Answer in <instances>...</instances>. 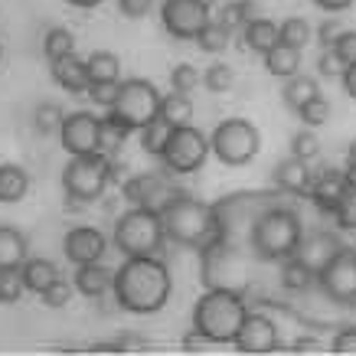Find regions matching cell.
Returning <instances> with one entry per match:
<instances>
[{
    "label": "cell",
    "instance_id": "cell-22",
    "mask_svg": "<svg viewBox=\"0 0 356 356\" xmlns=\"http://www.w3.org/2000/svg\"><path fill=\"white\" fill-rule=\"evenodd\" d=\"M76 291L88 301H98V298H105L111 291V284H115V271L108 265H102V261H88V265H79L76 271Z\"/></svg>",
    "mask_w": 356,
    "mask_h": 356
},
{
    "label": "cell",
    "instance_id": "cell-15",
    "mask_svg": "<svg viewBox=\"0 0 356 356\" xmlns=\"http://www.w3.org/2000/svg\"><path fill=\"white\" fill-rule=\"evenodd\" d=\"M98 140H102V118H95L92 111L65 115L63 128H59V144H63V151L69 157L98 151Z\"/></svg>",
    "mask_w": 356,
    "mask_h": 356
},
{
    "label": "cell",
    "instance_id": "cell-7",
    "mask_svg": "<svg viewBox=\"0 0 356 356\" xmlns=\"http://www.w3.org/2000/svg\"><path fill=\"white\" fill-rule=\"evenodd\" d=\"M111 242H115V248L124 259H131V255H161L163 242H167L161 209H151V206H131V209H124L118 216V222H115Z\"/></svg>",
    "mask_w": 356,
    "mask_h": 356
},
{
    "label": "cell",
    "instance_id": "cell-51",
    "mask_svg": "<svg viewBox=\"0 0 356 356\" xmlns=\"http://www.w3.org/2000/svg\"><path fill=\"white\" fill-rule=\"evenodd\" d=\"M180 346H184V353H203L206 346H209V337H203L200 334V330H190V334L184 337V340H180Z\"/></svg>",
    "mask_w": 356,
    "mask_h": 356
},
{
    "label": "cell",
    "instance_id": "cell-54",
    "mask_svg": "<svg viewBox=\"0 0 356 356\" xmlns=\"http://www.w3.org/2000/svg\"><path fill=\"white\" fill-rule=\"evenodd\" d=\"M321 10H327V13H343V10H350L356 0H314Z\"/></svg>",
    "mask_w": 356,
    "mask_h": 356
},
{
    "label": "cell",
    "instance_id": "cell-59",
    "mask_svg": "<svg viewBox=\"0 0 356 356\" xmlns=\"http://www.w3.org/2000/svg\"><path fill=\"white\" fill-rule=\"evenodd\" d=\"M0 59H3V46H0Z\"/></svg>",
    "mask_w": 356,
    "mask_h": 356
},
{
    "label": "cell",
    "instance_id": "cell-24",
    "mask_svg": "<svg viewBox=\"0 0 356 356\" xmlns=\"http://www.w3.org/2000/svg\"><path fill=\"white\" fill-rule=\"evenodd\" d=\"M317 284V271H311L298 255L281 261V291L288 294H307Z\"/></svg>",
    "mask_w": 356,
    "mask_h": 356
},
{
    "label": "cell",
    "instance_id": "cell-45",
    "mask_svg": "<svg viewBox=\"0 0 356 356\" xmlns=\"http://www.w3.org/2000/svg\"><path fill=\"white\" fill-rule=\"evenodd\" d=\"M118 92H121V79H118V82H92L86 95L92 98V102H95L98 108H105V111H108L111 105H115V98H118Z\"/></svg>",
    "mask_w": 356,
    "mask_h": 356
},
{
    "label": "cell",
    "instance_id": "cell-55",
    "mask_svg": "<svg viewBox=\"0 0 356 356\" xmlns=\"http://www.w3.org/2000/svg\"><path fill=\"white\" fill-rule=\"evenodd\" d=\"M118 340H121V346H124V353H128V350H147V346H151V340L134 337V334H121Z\"/></svg>",
    "mask_w": 356,
    "mask_h": 356
},
{
    "label": "cell",
    "instance_id": "cell-6",
    "mask_svg": "<svg viewBox=\"0 0 356 356\" xmlns=\"http://www.w3.org/2000/svg\"><path fill=\"white\" fill-rule=\"evenodd\" d=\"M248 314L245 294L236 291H206L193 307V327L209 343H232Z\"/></svg>",
    "mask_w": 356,
    "mask_h": 356
},
{
    "label": "cell",
    "instance_id": "cell-38",
    "mask_svg": "<svg viewBox=\"0 0 356 356\" xmlns=\"http://www.w3.org/2000/svg\"><path fill=\"white\" fill-rule=\"evenodd\" d=\"M65 121V111L56 105V102H40L36 105V111H33V128L40 131V134H59V128H63Z\"/></svg>",
    "mask_w": 356,
    "mask_h": 356
},
{
    "label": "cell",
    "instance_id": "cell-57",
    "mask_svg": "<svg viewBox=\"0 0 356 356\" xmlns=\"http://www.w3.org/2000/svg\"><path fill=\"white\" fill-rule=\"evenodd\" d=\"M346 180H350V186H353V193H356V163H346Z\"/></svg>",
    "mask_w": 356,
    "mask_h": 356
},
{
    "label": "cell",
    "instance_id": "cell-56",
    "mask_svg": "<svg viewBox=\"0 0 356 356\" xmlns=\"http://www.w3.org/2000/svg\"><path fill=\"white\" fill-rule=\"evenodd\" d=\"M69 7H79V10H92V7H98V3H105V0H65Z\"/></svg>",
    "mask_w": 356,
    "mask_h": 356
},
{
    "label": "cell",
    "instance_id": "cell-3",
    "mask_svg": "<svg viewBox=\"0 0 356 356\" xmlns=\"http://www.w3.org/2000/svg\"><path fill=\"white\" fill-rule=\"evenodd\" d=\"M301 238H304V226L301 216H298V206H294V200H284V203L271 206L268 213L255 222L252 255L259 261H284L298 252Z\"/></svg>",
    "mask_w": 356,
    "mask_h": 356
},
{
    "label": "cell",
    "instance_id": "cell-12",
    "mask_svg": "<svg viewBox=\"0 0 356 356\" xmlns=\"http://www.w3.org/2000/svg\"><path fill=\"white\" fill-rule=\"evenodd\" d=\"M317 288L340 307H356V252L340 248L324 268L317 271Z\"/></svg>",
    "mask_w": 356,
    "mask_h": 356
},
{
    "label": "cell",
    "instance_id": "cell-1",
    "mask_svg": "<svg viewBox=\"0 0 356 356\" xmlns=\"http://www.w3.org/2000/svg\"><path fill=\"white\" fill-rule=\"evenodd\" d=\"M173 291L170 268L161 255H131L115 268V304L128 314H157L167 307Z\"/></svg>",
    "mask_w": 356,
    "mask_h": 356
},
{
    "label": "cell",
    "instance_id": "cell-19",
    "mask_svg": "<svg viewBox=\"0 0 356 356\" xmlns=\"http://www.w3.org/2000/svg\"><path fill=\"white\" fill-rule=\"evenodd\" d=\"M343 248V242H340V236L337 232H304V238H301V245H298V259L307 265L311 271H321L327 265V261L334 259L337 252Z\"/></svg>",
    "mask_w": 356,
    "mask_h": 356
},
{
    "label": "cell",
    "instance_id": "cell-31",
    "mask_svg": "<svg viewBox=\"0 0 356 356\" xmlns=\"http://www.w3.org/2000/svg\"><path fill=\"white\" fill-rule=\"evenodd\" d=\"M314 95H321V86H317V79L311 76H291L284 79V86H281V98H284V105L291 111H298L304 105V102H311Z\"/></svg>",
    "mask_w": 356,
    "mask_h": 356
},
{
    "label": "cell",
    "instance_id": "cell-44",
    "mask_svg": "<svg viewBox=\"0 0 356 356\" xmlns=\"http://www.w3.org/2000/svg\"><path fill=\"white\" fill-rule=\"evenodd\" d=\"M72 291H76V284H69V281L56 278L53 284H49V288L40 294V301H43L46 307H53V311H63L65 304H69V298H72Z\"/></svg>",
    "mask_w": 356,
    "mask_h": 356
},
{
    "label": "cell",
    "instance_id": "cell-4",
    "mask_svg": "<svg viewBox=\"0 0 356 356\" xmlns=\"http://www.w3.org/2000/svg\"><path fill=\"white\" fill-rule=\"evenodd\" d=\"M252 252L236 248L213 238L209 245L200 248V278H203L206 291H236V294H248L252 288Z\"/></svg>",
    "mask_w": 356,
    "mask_h": 356
},
{
    "label": "cell",
    "instance_id": "cell-28",
    "mask_svg": "<svg viewBox=\"0 0 356 356\" xmlns=\"http://www.w3.org/2000/svg\"><path fill=\"white\" fill-rule=\"evenodd\" d=\"M20 275H23V284L26 291L33 294H43L56 278H59V268H56L53 259H26L20 265Z\"/></svg>",
    "mask_w": 356,
    "mask_h": 356
},
{
    "label": "cell",
    "instance_id": "cell-10",
    "mask_svg": "<svg viewBox=\"0 0 356 356\" xmlns=\"http://www.w3.org/2000/svg\"><path fill=\"white\" fill-rule=\"evenodd\" d=\"M161 92L151 79H124L121 92L115 98V105L108 108V115L115 121H121L124 128L140 131L147 121H154L161 115Z\"/></svg>",
    "mask_w": 356,
    "mask_h": 356
},
{
    "label": "cell",
    "instance_id": "cell-17",
    "mask_svg": "<svg viewBox=\"0 0 356 356\" xmlns=\"http://www.w3.org/2000/svg\"><path fill=\"white\" fill-rule=\"evenodd\" d=\"M121 193H124V200H128L131 206H151V209H163L173 196L180 193V190H173V186L163 180L161 173H138V177H128V180H124Z\"/></svg>",
    "mask_w": 356,
    "mask_h": 356
},
{
    "label": "cell",
    "instance_id": "cell-25",
    "mask_svg": "<svg viewBox=\"0 0 356 356\" xmlns=\"http://www.w3.org/2000/svg\"><path fill=\"white\" fill-rule=\"evenodd\" d=\"M30 193V173L20 163H0V203H20Z\"/></svg>",
    "mask_w": 356,
    "mask_h": 356
},
{
    "label": "cell",
    "instance_id": "cell-46",
    "mask_svg": "<svg viewBox=\"0 0 356 356\" xmlns=\"http://www.w3.org/2000/svg\"><path fill=\"white\" fill-rule=\"evenodd\" d=\"M343 30H346V26L340 23V17H337V13H330V17H327L317 30H314V40L321 43V49H330V46L337 43V36H340Z\"/></svg>",
    "mask_w": 356,
    "mask_h": 356
},
{
    "label": "cell",
    "instance_id": "cell-48",
    "mask_svg": "<svg viewBox=\"0 0 356 356\" xmlns=\"http://www.w3.org/2000/svg\"><path fill=\"white\" fill-rule=\"evenodd\" d=\"M330 353H340V356H356V327H340L330 340Z\"/></svg>",
    "mask_w": 356,
    "mask_h": 356
},
{
    "label": "cell",
    "instance_id": "cell-20",
    "mask_svg": "<svg viewBox=\"0 0 356 356\" xmlns=\"http://www.w3.org/2000/svg\"><path fill=\"white\" fill-rule=\"evenodd\" d=\"M49 72H53L56 86L65 88L69 95H86L88 86H92V79H88V65L86 59H79L76 53L63 56V59H56L49 63Z\"/></svg>",
    "mask_w": 356,
    "mask_h": 356
},
{
    "label": "cell",
    "instance_id": "cell-52",
    "mask_svg": "<svg viewBox=\"0 0 356 356\" xmlns=\"http://www.w3.org/2000/svg\"><path fill=\"white\" fill-rule=\"evenodd\" d=\"M281 350H291V353H317V350H321V340H317V337H298L294 343L281 346Z\"/></svg>",
    "mask_w": 356,
    "mask_h": 356
},
{
    "label": "cell",
    "instance_id": "cell-5",
    "mask_svg": "<svg viewBox=\"0 0 356 356\" xmlns=\"http://www.w3.org/2000/svg\"><path fill=\"white\" fill-rule=\"evenodd\" d=\"M163 232L170 242L184 248H200L209 245L216 238V209L213 203H203L190 193H177L170 203L161 209Z\"/></svg>",
    "mask_w": 356,
    "mask_h": 356
},
{
    "label": "cell",
    "instance_id": "cell-11",
    "mask_svg": "<svg viewBox=\"0 0 356 356\" xmlns=\"http://www.w3.org/2000/svg\"><path fill=\"white\" fill-rule=\"evenodd\" d=\"M206 157H209V138L200 128H193V124H180V128L170 131L167 147L161 154V163L170 173L190 177V173L203 170Z\"/></svg>",
    "mask_w": 356,
    "mask_h": 356
},
{
    "label": "cell",
    "instance_id": "cell-32",
    "mask_svg": "<svg viewBox=\"0 0 356 356\" xmlns=\"http://www.w3.org/2000/svg\"><path fill=\"white\" fill-rule=\"evenodd\" d=\"M86 65L92 82H118L121 79V59L111 49H95L92 56H86Z\"/></svg>",
    "mask_w": 356,
    "mask_h": 356
},
{
    "label": "cell",
    "instance_id": "cell-41",
    "mask_svg": "<svg viewBox=\"0 0 356 356\" xmlns=\"http://www.w3.org/2000/svg\"><path fill=\"white\" fill-rule=\"evenodd\" d=\"M291 157H298V161H307V163L321 157V138L314 134V128H301L291 138Z\"/></svg>",
    "mask_w": 356,
    "mask_h": 356
},
{
    "label": "cell",
    "instance_id": "cell-29",
    "mask_svg": "<svg viewBox=\"0 0 356 356\" xmlns=\"http://www.w3.org/2000/svg\"><path fill=\"white\" fill-rule=\"evenodd\" d=\"M265 69H268V76L275 79H291L301 72V49H294V46H271L268 53H265Z\"/></svg>",
    "mask_w": 356,
    "mask_h": 356
},
{
    "label": "cell",
    "instance_id": "cell-47",
    "mask_svg": "<svg viewBox=\"0 0 356 356\" xmlns=\"http://www.w3.org/2000/svg\"><path fill=\"white\" fill-rule=\"evenodd\" d=\"M343 69H346V63L340 59V53H337L334 46H330V49H324V53H321V59H317V72H321L324 79H340V76H343Z\"/></svg>",
    "mask_w": 356,
    "mask_h": 356
},
{
    "label": "cell",
    "instance_id": "cell-23",
    "mask_svg": "<svg viewBox=\"0 0 356 356\" xmlns=\"http://www.w3.org/2000/svg\"><path fill=\"white\" fill-rule=\"evenodd\" d=\"M278 23H271L268 17H255L252 23L242 26V46L252 49V53H268L271 46H278Z\"/></svg>",
    "mask_w": 356,
    "mask_h": 356
},
{
    "label": "cell",
    "instance_id": "cell-37",
    "mask_svg": "<svg viewBox=\"0 0 356 356\" xmlns=\"http://www.w3.org/2000/svg\"><path fill=\"white\" fill-rule=\"evenodd\" d=\"M229 43H232V33L226 30V26H219L216 20H209L206 23V30L196 36V46L203 49L206 56H219V53H226Z\"/></svg>",
    "mask_w": 356,
    "mask_h": 356
},
{
    "label": "cell",
    "instance_id": "cell-42",
    "mask_svg": "<svg viewBox=\"0 0 356 356\" xmlns=\"http://www.w3.org/2000/svg\"><path fill=\"white\" fill-rule=\"evenodd\" d=\"M200 82H203V76H200L190 63H180V65H173V69H170V88H173V92L193 95L196 88H200Z\"/></svg>",
    "mask_w": 356,
    "mask_h": 356
},
{
    "label": "cell",
    "instance_id": "cell-40",
    "mask_svg": "<svg viewBox=\"0 0 356 356\" xmlns=\"http://www.w3.org/2000/svg\"><path fill=\"white\" fill-rule=\"evenodd\" d=\"M232 82H236V72H232V65H226V63H213L203 72V88H206V92H213V95L229 92V88H232Z\"/></svg>",
    "mask_w": 356,
    "mask_h": 356
},
{
    "label": "cell",
    "instance_id": "cell-8",
    "mask_svg": "<svg viewBox=\"0 0 356 356\" xmlns=\"http://www.w3.org/2000/svg\"><path fill=\"white\" fill-rule=\"evenodd\" d=\"M111 161L108 154L92 151V154H76L69 157V163L63 167V190L65 200H79V203H95L102 200V193L108 190L111 177Z\"/></svg>",
    "mask_w": 356,
    "mask_h": 356
},
{
    "label": "cell",
    "instance_id": "cell-18",
    "mask_svg": "<svg viewBox=\"0 0 356 356\" xmlns=\"http://www.w3.org/2000/svg\"><path fill=\"white\" fill-rule=\"evenodd\" d=\"M108 252V238L102 229H92V226H76L69 229L63 236V255L72 265H88V261H102Z\"/></svg>",
    "mask_w": 356,
    "mask_h": 356
},
{
    "label": "cell",
    "instance_id": "cell-9",
    "mask_svg": "<svg viewBox=\"0 0 356 356\" xmlns=\"http://www.w3.org/2000/svg\"><path fill=\"white\" fill-rule=\"evenodd\" d=\"M209 151L216 154V161L226 163V167H245L261 151V134L252 121L226 118L219 121L216 131L209 134Z\"/></svg>",
    "mask_w": 356,
    "mask_h": 356
},
{
    "label": "cell",
    "instance_id": "cell-35",
    "mask_svg": "<svg viewBox=\"0 0 356 356\" xmlns=\"http://www.w3.org/2000/svg\"><path fill=\"white\" fill-rule=\"evenodd\" d=\"M43 53L49 63H56V59H63V56L76 53V33L65 30V26H53V30L43 36Z\"/></svg>",
    "mask_w": 356,
    "mask_h": 356
},
{
    "label": "cell",
    "instance_id": "cell-26",
    "mask_svg": "<svg viewBox=\"0 0 356 356\" xmlns=\"http://www.w3.org/2000/svg\"><path fill=\"white\" fill-rule=\"evenodd\" d=\"M26 248H30V242H26V236L20 229L0 226V271L20 268L26 261Z\"/></svg>",
    "mask_w": 356,
    "mask_h": 356
},
{
    "label": "cell",
    "instance_id": "cell-43",
    "mask_svg": "<svg viewBox=\"0 0 356 356\" xmlns=\"http://www.w3.org/2000/svg\"><path fill=\"white\" fill-rule=\"evenodd\" d=\"M26 291V284H23V275L20 268H7L0 271V304H17Z\"/></svg>",
    "mask_w": 356,
    "mask_h": 356
},
{
    "label": "cell",
    "instance_id": "cell-33",
    "mask_svg": "<svg viewBox=\"0 0 356 356\" xmlns=\"http://www.w3.org/2000/svg\"><path fill=\"white\" fill-rule=\"evenodd\" d=\"M170 131H173V128L161 118V115H157L154 121H147V124L138 131V134H140V151L147 154V157H161L163 147H167V138H170Z\"/></svg>",
    "mask_w": 356,
    "mask_h": 356
},
{
    "label": "cell",
    "instance_id": "cell-50",
    "mask_svg": "<svg viewBox=\"0 0 356 356\" xmlns=\"http://www.w3.org/2000/svg\"><path fill=\"white\" fill-rule=\"evenodd\" d=\"M334 49L340 53V59H343L346 65L356 63V30H343V33H340V36H337V43H334Z\"/></svg>",
    "mask_w": 356,
    "mask_h": 356
},
{
    "label": "cell",
    "instance_id": "cell-53",
    "mask_svg": "<svg viewBox=\"0 0 356 356\" xmlns=\"http://www.w3.org/2000/svg\"><path fill=\"white\" fill-rule=\"evenodd\" d=\"M340 82H343V92L356 102V63H350L343 69V76H340Z\"/></svg>",
    "mask_w": 356,
    "mask_h": 356
},
{
    "label": "cell",
    "instance_id": "cell-39",
    "mask_svg": "<svg viewBox=\"0 0 356 356\" xmlns=\"http://www.w3.org/2000/svg\"><path fill=\"white\" fill-rule=\"evenodd\" d=\"M294 115L304 121V128H321V124L330 121V102H327L324 95H314L311 102H304Z\"/></svg>",
    "mask_w": 356,
    "mask_h": 356
},
{
    "label": "cell",
    "instance_id": "cell-14",
    "mask_svg": "<svg viewBox=\"0 0 356 356\" xmlns=\"http://www.w3.org/2000/svg\"><path fill=\"white\" fill-rule=\"evenodd\" d=\"M232 346H236L238 353H245V356H265V353L281 350V334H278L275 317H268V314L252 311V307H248L245 321H242V327H238V334H236V340H232Z\"/></svg>",
    "mask_w": 356,
    "mask_h": 356
},
{
    "label": "cell",
    "instance_id": "cell-27",
    "mask_svg": "<svg viewBox=\"0 0 356 356\" xmlns=\"http://www.w3.org/2000/svg\"><path fill=\"white\" fill-rule=\"evenodd\" d=\"M255 17H261V3H255V0H226V7H219L216 13V23L226 26L229 33H238Z\"/></svg>",
    "mask_w": 356,
    "mask_h": 356
},
{
    "label": "cell",
    "instance_id": "cell-30",
    "mask_svg": "<svg viewBox=\"0 0 356 356\" xmlns=\"http://www.w3.org/2000/svg\"><path fill=\"white\" fill-rule=\"evenodd\" d=\"M193 102H190V95H184V92H167V95L161 98V118L170 124V128H180V124H193Z\"/></svg>",
    "mask_w": 356,
    "mask_h": 356
},
{
    "label": "cell",
    "instance_id": "cell-36",
    "mask_svg": "<svg viewBox=\"0 0 356 356\" xmlns=\"http://www.w3.org/2000/svg\"><path fill=\"white\" fill-rule=\"evenodd\" d=\"M128 134H131V128H124L121 121H115L111 115H105V118H102V140H98V151L115 157L118 151H124Z\"/></svg>",
    "mask_w": 356,
    "mask_h": 356
},
{
    "label": "cell",
    "instance_id": "cell-49",
    "mask_svg": "<svg viewBox=\"0 0 356 356\" xmlns=\"http://www.w3.org/2000/svg\"><path fill=\"white\" fill-rule=\"evenodd\" d=\"M154 10V0H118V13L128 20H144Z\"/></svg>",
    "mask_w": 356,
    "mask_h": 356
},
{
    "label": "cell",
    "instance_id": "cell-21",
    "mask_svg": "<svg viewBox=\"0 0 356 356\" xmlns=\"http://www.w3.org/2000/svg\"><path fill=\"white\" fill-rule=\"evenodd\" d=\"M271 180H275V186H278V190H284V193H291V196H298V200H301V196L311 193L314 173H311V167H307V161L288 157V161H281L278 167H275Z\"/></svg>",
    "mask_w": 356,
    "mask_h": 356
},
{
    "label": "cell",
    "instance_id": "cell-13",
    "mask_svg": "<svg viewBox=\"0 0 356 356\" xmlns=\"http://www.w3.org/2000/svg\"><path fill=\"white\" fill-rule=\"evenodd\" d=\"M213 7H206L203 0H163L161 3V23L173 40H193L206 30V23Z\"/></svg>",
    "mask_w": 356,
    "mask_h": 356
},
{
    "label": "cell",
    "instance_id": "cell-2",
    "mask_svg": "<svg viewBox=\"0 0 356 356\" xmlns=\"http://www.w3.org/2000/svg\"><path fill=\"white\" fill-rule=\"evenodd\" d=\"M284 200H298V196L284 193L278 186L275 190H242V193L222 196V200L213 203V209H216V236L229 245L252 252L255 222L268 213L271 206L284 203Z\"/></svg>",
    "mask_w": 356,
    "mask_h": 356
},
{
    "label": "cell",
    "instance_id": "cell-34",
    "mask_svg": "<svg viewBox=\"0 0 356 356\" xmlns=\"http://www.w3.org/2000/svg\"><path fill=\"white\" fill-rule=\"evenodd\" d=\"M278 40L284 46H294V49H304V46L314 40V26L304 17H288V20L278 23Z\"/></svg>",
    "mask_w": 356,
    "mask_h": 356
},
{
    "label": "cell",
    "instance_id": "cell-16",
    "mask_svg": "<svg viewBox=\"0 0 356 356\" xmlns=\"http://www.w3.org/2000/svg\"><path fill=\"white\" fill-rule=\"evenodd\" d=\"M350 193H353V186H350V180H346V173L334 170V167H324L321 173H314V184H311L307 200H311L324 216H334Z\"/></svg>",
    "mask_w": 356,
    "mask_h": 356
},
{
    "label": "cell",
    "instance_id": "cell-58",
    "mask_svg": "<svg viewBox=\"0 0 356 356\" xmlns=\"http://www.w3.org/2000/svg\"><path fill=\"white\" fill-rule=\"evenodd\" d=\"M203 3H206V7H216V0H203Z\"/></svg>",
    "mask_w": 356,
    "mask_h": 356
}]
</instances>
